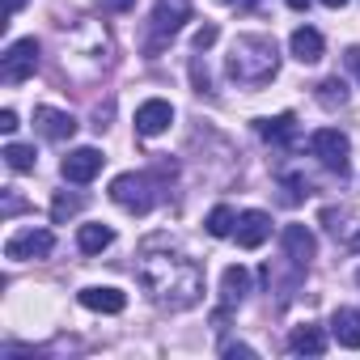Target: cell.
<instances>
[{
  "label": "cell",
  "mask_w": 360,
  "mask_h": 360,
  "mask_svg": "<svg viewBox=\"0 0 360 360\" xmlns=\"http://www.w3.org/2000/svg\"><path fill=\"white\" fill-rule=\"evenodd\" d=\"M140 284L161 309H191L204 297L200 263L178 250H153V242L144 246V259H140Z\"/></svg>",
  "instance_id": "cell-1"
},
{
  "label": "cell",
  "mask_w": 360,
  "mask_h": 360,
  "mask_svg": "<svg viewBox=\"0 0 360 360\" xmlns=\"http://www.w3.org/2000/svg\"><path fill=\"white\" fill-rule=\"evenodd\" d=\"M225 72L238 85H267L280 72V47L267 34H238L229 56H225Z\"/></svg>",
  "instance_id": "cell-2"
},
{
  "label": "cell",
  "mask_w": 360,
  "mask_h": 360,
  "mask_svg": "<svg viewBox=\"0 0 360 360\" xmlns=\"http://www.w3.org/2000/svg\"><path fill=\"white\" fill-rule=\"evenodd\" d=\"M110 200L136 217H144L153 204H157V191H153V178L148 174H119L110 183Z\"/></svg>",
  "instance_id": "cell-3"
},
{
  "label": "cell",
  "mask_w": 360,
  "mask_h": 360,
  "mask_svg": "<svg viewBox=\"0 0 360 360\" xmlns=\"http://www.w3.org/2000/svg\"><path fill=\"white\" fill-rule=\"evenodd\" d=\"M34 68H39V43L34 39H18L0 56V81L5 85H22L26 77H34Z\"/></svg>",
  "instance_id": "cell-4"
},
{
  "label": "cell",
  "mask_w": 360,
  "mask_h": 360,
  "mask_svg": "<svg viewBox=\"0 0 360 360\" xmlns=\"http://www.w3.org/2000/svg\"><path fill=\"white\" fill-rule=\"evenodd\" d=\"M309 153H314L326 169L347 174V153H352V140H347L339 127H318V131L309 136Z\"/></svg>",
  "instance_id": "cell-5"
},
{
  "label": "cell",
  "mask_w": 360,
  "mask_h": 360,
  "mask_svg": "<svg viewBox=\"0 0 360 360\" xmlns=\"http://www.w3.org/2000/svg\"><path fill=\"white\" fill-rule=\"evenodd\" d=\"M51 246H56V238H51V229H18L9 242H5V259H47L51 255Z\"/></svg>",
  "instance_id": "cell-6"
},
{
  "label": "cell",
  "mask_w": 360,
  "mask_h": 360,
  "mask_svg": "<svg viewBox=\"0 0 360 360\" xmlns=\"http://www.w3.org/2000/svg\"><path fill=\"white\" fill-rule=\"evenodd\" d=\"M191 22V0H157L153 5V30H157V43L174 39Z\"/></svg>",
  "instance_id": "cell-7"
},
{
  "label": "cell",
  "mask_w": 360,
  "mask_h": 360,
  "mask_svg": "<svg viewBox=\"0 0 360 360\" xmlns=\"http://www.w3.org/2000/svg\"><path fill=\"white\" fill-rule=\"evenodd\" d=\"M102 161H106V157H102L98 148H89V144H85V148H72V153L60 161V174L68 178V183H77V187H81V183H94V178L102 174Z\"/></svg>",
  "instance_id": "cell-8"
},
{
  "label": "cell",
  "mask_w": 360,
  "mask_h": 360,
  "mask_svg": "<svg viewBox=\"0 0 360 360\" xmlns=\"http://www.w3.org/2000/svg\"><path fill=\"white\" fill-rule=\"evenodd\" d=\"M169 123H174V106L165 98H148L136 106V131L140 136H161Z\"/></svg>",
  "instance_id": "cell-9"
},
{
  "label": "cell",
  "mask_w": 360,
  "mask_h": 360,
  "mask_svg": "<svg viewBox=\"0 0 360 360\" xmlns=\"http://www.w3.org/2000/svg\"><path fill=\"white\" fill-rule=\"evenodd\" d=\"M233 238H238V246H242V250H259V246L271 238V217H267V212H259V208L242 212V217H238Z\"/></svg>",
  "instance_id": "cell-10"
},
{
  "label": "cell",
  "mask_w": 360,
  "mask_h": 360,
  "mask_svg": "<svg viewBox=\"0 0 360 360\" xmlns=\"http://www.w3.org/2000/svg\"><path fill=\"white\" fill-rule=\"evenodd\" d=\"M280 242H284V255H288L297 267H309V259L318 255V238H314L305 225H284Z\"/></svg>",
  "instance_id": "cell-11"
},
{
  "label": "cell",
  "mask_w": 360,
  "mask_h": 360,
  "mask_svg": "<svg viewBox=\"0 0 360 360\" xmlns=\"http://www.w3.org/2000/svg\"><path fill=\"white\" fill-rule=\"evenodd\" d=\"M34 127L47 136V140H72L77 136V119L68 110H56V106H39L34 110Z\"/></svg>",
  "instance_id": "cell-12"
},
{
  "label": "cell",
  "mask_w": 360,
  "mask_h": 360,
  "mask_svg": "<svg viewBox=\"0 0 360 360\" xmlns=\"http://www.w3.org/2000/svg\"><path fill=\"white\" fill-rule=\"evenodd\" d=\"M77 297H81V305L94 309V314H123V309H127V297H123L119 288H110V284H89V288H81Z\"/></svg>",
  "instance_id": "cell-13"
},
{
  "label": "cell",
  "mask_w": 360,
  "mask_h": 360,
  "mask_svg": "<svg viewBox=\"0 0 360 360\" xmlns=\"http://www.w3.org/2000/svg\"><path fill=\"white\" fill-rule=\"evenodd\" d=\"M288 47H292V60H301V64H318L326 43H322V34H318L314 26H301V30H292Z\"/></svg>",
  "instance_id": "cell-14"
},
{
  "label": "cell",
  "mask_w": 360,
  "mask_h": 360,
  "mask_svg": "<svg viewBox=\"0 0 360 360\" xmlns=\"http://www.w3.org/2000/svg\"><path fill=\"white\" fill-rule=\"evenodd\" d=\"M246 297H250V271L242 263L225 267V276H221V301L225 305H242Z\"/></svg>",
  "instance_id": "cell-15"
},
{
  "label": "cell",
  "mask_w": 360,
  "mask_h": 360,
  "mask_svg": "<svg viewBox=\"0 0 360 360\" xmlns=\"http://www.w3.org/2000/svg\"><path fill=\"white\" fill-rule=\"evenodd\" d=\"M330 335L339 339V347H360V309H335L330 318Z\"/></svg>",
  "instance_id": "cell-16"
},
{
  "label": "cell",
  "mask_w": 360,
  "mask_h": 360,
  "mask_svg": "<svg viewBox=\"0 0 360 360\" xmlns=\"http://www.w3.org/2000/svg\"><path fill=\"white\" fill-rule=\"evenodd\" d=\"M288 347H292L297 356H322V352H326V335H322L318 326H297V330L288 335Z\"/></svg>",
  "instance_id": "cell-17"
},
{
  "label": "cell",
  "mask_w": 360,
  "mask_h": 360,
  "mask_svg": "<svg viewBox=\"0 0 360 360\" xmlns=\"http://www.w3.org/2000/svg\"><path fill=\"white\" fill-rule=\"evenodd\" d=\"M110 242H115V229H110V225H81V229H77V246H81L85 255H102Z\"/></svg>",
  "instance_id": "cell-18"
},
{
  "label": "cell",
  "mask_w": 360,
  "mask_h": 360,
  "mask_svg": "<svg viewBox=\"0 0 360 360\" xmlns=\"http://www.w3.org/2000/svg\"><path fill=\"white\" fill-rule=\"evenodd\" d=\"M259 131H263L271 144H288V140L297 136V119H292V115H276V119H263Z\"/></svg>",
  "instance_id": "cell-19"
},
{
  "label": "cell",
  "mask_w": 360,
  "mask_h": 360,
  "mask_svg": "<svg viewBox=\"0 0 360 360\" xmlns=\"http://www.w3.org/2000/svg\"><path fill=\"white\" fill-rule=\"evenodd\" d=\"M204 225H208V233H212V238H233V229H238V212H233L229 204H217V208L208 212V221H204Z\"/></svg>",
  "instance_id": "cell-20"
},
{
  "label": "cell",
  "mask_w": 360,
  "mask_h": 360,
  "mask_svg": "<svg viewBox=\"0 0 360 360\" xmlns=\"http://www.w3.org/2000/svg\"><path fill=\"white\" fill-rule=\"evenodd\" d=\"M318 102H322L326 110L343 106V102H347V85H343V77H326V81L318 85Z\"/></svg>",
  "instance_id": "cell-21"
},
{
  "label": "cell",
  "mask_w": 360,
  "mask_h": 360,
  "mask_svg": "<svg viewBox=\"0 0 360 360\" xmlns=\"http://www.w3.org/2000/svg\"><path fill=\"white\" fill-rule=\"evenodd\" d=\"M5 161H9V169H18V174H30L34 169V148L30 144H5Z\"/></svg>",
  "instance_id": "cell-22"
},
{
  "label": "cell",
  "mask_w": 360,
  "mask_h": 360,
  "mask_svg": "<svg viewBox=\"0 0 360 360\" xmlns=\"http://www.w3.org/2000/svg\"><path fill=\"white\" fill-rule=\"evenodd\" d=\"M77 212H81V195H68V191L56 195V204H51V217H56V221H68V217H77Z\"/></svg>",
  "instance_id": "cell-23"
},
{
  "label": "cell",
  "mask_w": 360,
  "mask_h": 360,
  "mask_svg": "<svg viewBox=\"0 0 360 360\" xmlns=\"http://www.w3.org/2000/svg\"><path fill=\"white\" fill-rule=\"evenodd\" d=\"M217 39H221V30H217V26H200V30H195V51H208Z\"/></svg>",
  "instance_id": "cell-24"
},
{
  "label": "cell",
  "mask_w": 360,
  "mask_h": 360,
  "mask_svg": "<svg viewBox=\"0 0 360 360\" xmlns=\"http://www.w3.org/2000/svg\"><path fill=\"white\" fill-rule=\"evenodd\" d=\"M98 5H102L106 13H127V9L136 5V0H98Z\"/></svg>",
  "instance_id": "cell-25"
},
{
  "label": "cell",
  "mask_w": 360,
  "mask_h": 360,
  "mask_svg": "<svg viewBox=\"0 0 360 360\" xmlns=\"http://www.w3.org/2000/svg\"><path fill=\"white\" fill-rule=\"evenodd\" d=\"M225 356H229V360H238V356H255V347H250V343H225Z\"/></svg>",
  "instance_id": "cell-26"
},
{
  "label": "cell",
  "mask_w": 360,
  "mask_h": 360,
  "mask_svg": "<svg viewBox=\"0 0 360 360\" xmlns=\"http://www.w3.org/2000/svg\"><path fill=\"white\" fill-rule=\"evenodd\" d=\"M0 131H5V136L18 131V115H13V110H0Z\"/></svg>",
  "instance_id": "cell-27"
},
{
  "label": "cell",
  "mask_w": 360,
  "mask_h": 360,
  "mask_svg": "<svg viewBox=\"0 0 360 360\" xmlns=\"http://www.w3.org/2000/svg\"><path fill=\"white\" fill-rule=\"evenodd\" d=\"M343 60H347V68L360 77V47H347V51H343Z\"/></svg>",
  "instance_id": "cell-28"
},
{
  "label": "cell",
  "mask_w": 360,
  "mask_h": 360,
  "mask_svg": "<svg viewBox=\"0 0 360 360\" xmlns=\"http://www.w3.org/2000/svg\"><path fill=\"white\" fill-rule=\"evenodd\" d=\"M22 212V200L18 195H5V217H18Z\"/></svg>",
  "instance_id": "cell-29"
},
{
  "label": "cell",
  "mask_w": 360,
  "mask_h": 360,
  "mask_svg": "<svg viewBox=\"0 0 360 360\" xmlns=\"http://www.w3.org/2000/svg\"><path fill=\"white\" fill-rule=\"evenodd\" d=\"M22 5H26V0H9V18H18V13H22Z\"/></svg>",
  "instance_id": "cell-30"
},
{
  "label": "cell",
  "mask_w": 360,
  "mask_h": 360,
  "mask_svg": "<svg viewBox=\"0 0 360 360\" xmlns=\"http://www.w3.org/2000/svg\"><path fill=\"white\" fill-rule=\"evenodd\" d=\"M225 5H233V9H250L255 0H225Z\"/></svg>",
  "instance_id": "cell-31"
},
{
  "label": "cell",
  "mask_w": 360,
  "mask_h": 360,
  "mask_svg": "<svg viewBox=\"0 0 360 360\" xmlns=\"http://www.w3.org/2000/svg\"><path fill=\"white\" fill-rule=\"evenodd\" d=\"M322 5H326V9H343V5H347V0H322Z\"/></svg>",
  "instance_id": "cell-32"
},
{
  "label": "cell",
  "mask_w": 360,
  "mask_h": 360,
  "mask_svg": "<svg viewBox=\"0 0 360 360\" xmlns=\"http://www.w3.org/2000/svg\"><path fill=\"white\" fill-rule=\"evenodd\" d=\"M347 246H352V250L360 255V233H352V238H347Z\"/></svg>",
  "instance_id": "cell-33"
},
{
  "label": "cell",
  "mask_w": 360,
  "mask_h": 360,
  "mask_svg": "<svg viewBox=\"0 0 360 360\" xmlns=\"http://www.w3.org/2000/svg\"><path fill=\"white\" fill-rule=\"evenodd\" d=\"M284 5H292V9H305V5H309V0H284Z\"/></svg>",
  "instance_id": "cell-34"
},
{
  "label": "cell",
  "mask_w": 360,
  "mask_h": 360,
  "mask_svg": "<svg viewBox=\"0 0 360 360\" xmlns=\"http://www.w3.org/2000/svg\"><path fill=\"white\" fill-rule=\"evenodd\" d=\"M356 284H360V271H356Z\"/></svg>",
  "instance_id": "cell-35"
}]
</instances>
